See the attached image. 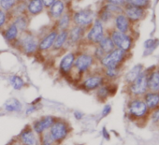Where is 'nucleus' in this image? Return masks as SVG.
Masks as SVG:
<instances>
[{
	"label": "nucleus",
	"instance_id": "16",
	"mask_svg": "<svg viewBox=\"0 0 159 145\" xmlns=\"http://www.w3.org/2000/svg\"><path fill=\"white\" fill-rule=\"evenodd\" d=\"M145 104L150 109H154L159 104V95L156 93H150L145 96Z\"/></svg>",
	"mask_w": 159,
	"mask_h": 145
},
{
	"label": "nucleus",
	"instance_id": "15",
	"mask_svg": "<svg viewBox=\"0 0 159 145\" xmlns=\"http://www.w3.org/2000/svg\"><path fill=\"white\" fill-rule=\"evenodd\" d=\"M125 12H126V15L132 20H139L143 15V11L139 7H135L132 5L126 8Z\"/></svg>",
	"mask_w": 159,
	"mask_h": 145
},
{
	"label": "nucleus",
	"instance_id": "44",
	"mask_svg": "<svg viewBox=\"0 0 159 145\" xmlns=\"http://www.w3.org/2000/svg\"><path fill=\"white\" fill-rule=\"evenodd\" d=\"M102 134H103V137L106 138V139H110V136H109V133L107 132V130H106V128L104 127L103 129H102Z\"/></svg>",
	"mask_w": 159,
	"mask_h": 145
},
{
	"label": "nucleus",
	"instance_id": "9",
	"mask_svg": "<svg viewBox=\"0 0 159 145\" xmlns=\"http://www.w3.org/2000/svg\"><path fill=\"white\" fill-rule=\"evenodd\" d=\"M3 110L8 113H20L23 111V104L19 99L11 97L4 103Z\"/></svg>",
	"mask_w": 159,
	"mask_h": 145
},
{
	"label": "nucleus",
	"instance_id": "35",
	"mask_svg": "<svg viewBox=\"0 0 159 145\" xmlns=\"http://www.w3.org/2000/svg\"><path fill=\"white\" fill-rule=\"evenodd\" d=\"M118 71H117V67H111V68H107V71H106V74L107 76L111 77V78H113L117 75Z\"/></svg>",
	"mask_w": 159,
	"mask_h": 145
},
{
	"label": "nucleus",
	"instance_id": "30",
	"mask_svg": "<svg viewBox=\"0 0 159 145\" xmlns=\"http://www.w3.org/2000/svg\"><path fill=\"white\" fill-rule=\"evenodd\" d=\"M15 4V0H0V6L5 10H10Z\"/></svg>",
	"mask_w": 159,
	"mask_h": 145
},
{
	"label": "nucleus",
	"instance_id": "5",
	"mask_svg": "<svg viewBox=\"0 0 159 145\" xmlns=\"http://www.w3.org/2000/svg\"><path fill=\"white\" fill-rule=\"evenodd\" d=\"M93 61L94 59L91 55L82 54L76 59V61H74V66L80 72L84 73V72L87 71L91 67Z\"/></svg>",
	"mask_w": 159,
	"mask_h": 145
},
{
	"label": "nucleus",
	"instance_id": "25",
	"mask_svg": "<svg viewBox=\"0 0 159 145\" xmlns=\"http://www.w3.org/2000/svg\"><path fill=\"white\" fill-rule=\"evenodd\" d=\"M64 11V4L61 1H55L51 8V13L53 17H60Z\"/></svg>",
	"mask_w": 159,
	"mask_h": 145
},
{
	"label": "nucleus",
	"instance_id": "17",
	"mask_svg": "<svg viewBox=\"0 0 159 145\" xmlns=\"http://www.w3.org/2000/svg\"><path fill=\"white\" fill-rule=\"evenodd\" d=\"M147 85L152 92L159 91V73L154 72L147 80Z\"/></svg>",
	"mask_w": 159,
	"mask_h": 145
},
{
	"label": "nucleus",
	"instance_id": "28",
	"mask_svg": "<svg viewBox=\"0 0 159 145\" xmlns=\"http://www.w3.org/2000/svg\"><path fill=\"white\" fill-rule=\"evenodd\" d=\"M17 35H18V28L15 26V25H11L10 28H9V29L7 30V32H6V38H7V39H9V40L14 39L17 37Z\"/></svg>",
	"mask_w": 159,
	"mask_h": 145
},
{
	"label": "nucleus",
	"instance_id": "34",
	"mask_svg": "<svg viewBox=\"0 0 159 145\" xmlns=\"http://www.w3.org/2000/svg\"><path fill=\"white\" fill-rule=\"evenodd\" d=\"M37 105H39V104H37ZM37 105H34V104L29 105V106L26 108V110H25V114H26V115H29V114H32V113H34L35 111H37L39 110V107H38Z\"/></svg>",
	"mask_w": 159,
	"mask_h": 145
},
{
	"label": "nucleus",
	"instance_id": "10",
	"mask_svg": "<svg viewBox=\"0 0 159 145\" xmlns=\"http://www.w3.org/2000/svg\"><path fill=\"white\" fill-rule=\"evenodd\" d=\"M103 84V78L101 76H91L83 83V88L85 91H94L99 88Z\"/></svg>",
	"mask_w": 159,
	"mask_h": 145
},
{
	"label": "nucleus",
	"instance_id": "1",
	"mask_svg": "<svg viewBox=\"0 0 159 145\" xmlns=\"http://www.w3.org/2000/svg\"><path fill=\"white\" fill-rule=\"evenodd\" d=\"M73 128L71 124L65 118L56 117L53 124L49 129L55 145H61L72 133Z\"/></svg>",
	"mask_w": 159,
	"mask_h": 145
},
{
	"label": "nucleus",
	"instance_id": "12",
	"mask_svg": "<svg viewBox=\"0 0 159 145\" xmlns=\"http://www.w3.org/2000/svg\"><path fill=\"white\" fill-rule=\"evenodd\" d=\"M88 39L95 43H99L103 39V27L100 22L97 21L88 35Z\"/></svg>",
	"mask_w": 159,
	"mask_h": 145
},
{
	"label": "nucleus",
	"instance_id": "19",
	"mask_svg": "<svg viewBox=\"0 0 159 145\" xmlns=\"http://www.w3.org/2000/svg\"><path fill=\"white\" fill-rule=\"evenodd\" d=\"M99 45H100V49L105 53H109L114 50V43H113L112 39L110 38H103L101 39V41L99 42Z\"/></svg>",
	"mask_w": 159,
	"mask_h": 145
},
{
	"label": "nucleus",
	"instance_id": "8",
	"mask_svg": "<svg viewBox=\"0 0 159 145\" xmlns=\"http://www.w3.org/2000/svg\"><path fill=\"white\" fill-rule=\"evenodd\" d=\"M147 88V78L144 73L140 75L133 82L131 85V92L135 95H141L146 91Z\"/></svg>",
	"mask_w": 159,
	"mask_h": 145
},
{
	"label": "nucleus",
	"instance_id": "39",
	"mask_svg": "<svg viewBox=\"0 0 159 145\" xmlns=\"http://www.w3.org/2000/svg\"><path fill=\"white\" fill-rule=\"evenodd\" d=\"M154 42H155V40H153V39H149V40H147V42H145V48L146 49H154V47H155V45H154Z\"/></svg>",
	"mask_w": 159,
	"mask_h": 145
},
{
	"label": "nucleus",
	"instance_id": "6",
	"mask_svg": "<svg viewBox=\"0 0 159 145\" xmlns=\"http://www.w3.org/2000/svg\"><path fill=\"white\" fill-rule=\"evenodd\" d=\"M112 41L114 45H116L119 49L123 51H126L130 48L131 40L129 37H127L125 33L122 32H114L112 34Z\"/></svg>",
	"mask_w": 159,
	"mask_h": 145
},
{
	"label": "nucleus",
	"instance_id": "40",
	"mask_svg": "<svg viewBox=\"0 0 159 145\" xmlns=\"http://www.w3.org/2000/svg\"><path fill=\"white\" fill-rule=\"evenodd\" d=\"M41 1H42L43 5H45L46 7H50L55 2V0H41Z\"/></svg>",
	"mask_w": 159,
	"mask_h": 145
},
{
	"label": "nucleus",
	"instance_id": "11",
	"mask_svg": "<svg viewBox=\"0 0 159 145\" xmlns=\"http://www.w3.org/2000/svg\"><path fill=\"white\" fill-rule=\"evenodd\" d=\"M93 20V12L92 11L85 10L79 11L74 15V22L81 25H87Z\"/></svg>",
	"mask_w": 159,
	"mask_h": 145
},
{
	"label": "nucleus",
	"instance_id": "27",
	"mask_svg": "<svg viewBox=\"0 0 159 145\" xmlns=\"http://www.w3.org/2000/svg\"><path fill=\"white\" fill-rule=\"evenodd\" d=\"M84 34V29L81 27V26H77L75 27L71 32H70V40L72 42H76L78 41L81 37L83 36Z\"/></svg>",
	"mask_w": 159,
	"mask_h": 145
},
{
	"label": "nucleus",
	"instance_id": "21",
	"mask_svg": "<svg viewBox=\"0 0 159 145\" xmlns=\"http://www.w3.org/2000/svg\"><path fill=\"white\" fill-rule=\"evenodd\" d=\"M55 38H56V33L55 32H52L51 33L49 36H47L40 43L39 45V48L41 50H48L49 48H51L55 40Z\"/></svg>",
	"mask_w": 159,
	"mask_h": 145
},
{
	"label": "nucleus",
	"instance_id": "7",
	"mask_svg": "<svg viewBox=\"0 0 159 145\" xmlns=\"http://www.w3.org/2000/svg\"><path fill=\"white\" fill-rule=\"evenodd\" d=\"M128 111L130 114H132L136 117H141L146 113L147 106L141 100H139V99L133 100L128 105Z\"/></svg>",
	"mask_w": 159,
	"mask_h": 145
},
{
	"label": "nucleus",
	"instance_id": "29",
	"mask_svg": "<svg viewBox=\"0 0 159 145\" xmlns=\"http://www.w3.org/2000/svg\"><path fill=\"white\" fill-rule=\"evenodd\" d=\"M109 96V90H108V88L107 87H105V86H100L99 87V89H98V99H105V98H107V97Z\"/></svg>",
	"mask_w": 159,
	"mask_h": 145
},
{
	"label": "nucleus",
	"instance_id": "38",
	"mask_svg": "<svg viewBox=\"0 0 159 145\" xmlns=\"http://www.w3.org/2000/svg\"><path fill=\"white\" fill-rule=\"evenodd\" d=\"M109 2L112 5H124L127 2V0H109Z\"/></svg>",
	"mask_w": 159,
	"mask_h": 145
},
{
	"label": "nucleus",
	"instance_id": "2",
	"mask_svg": "<svg viewBox=\"0 0 159 145\" xmlns=\"http://www.w3.org/2000/svg\"><path fill=\"white\" fill-rule=\"evenodd\" d=\"M16 138L22 145H40L39 136L33 130L31 125H26Z\"/></svg>",
	"mask_w": 159,
	"mask_h": 145
},
{
	"label": "nucleus",
	"instance_id": "24",
	"mask_svg": "<svg viewBox=\"0 0 159 145\" xmlns=\"http://www.w3.org/2000/svg\"><path fill=\"white\" fill-rule=\"evenodd\" d=\"M39 143H40V145H55L54 140H53V138H52V136H51L49 130L43 132L42 134H40V135L39 136Z\"/></svg>",
	"mask_w": 159,
	"mask_h": 145
},
{
	"label": "nucleus",
	"instance_id": "37",
	"mask_svg": "<svg viewBox=\"0 0 159 145\" xmlns=\"http://www.w3.org/2000/svg\"><path fill=\"white\" fill-rule=\"evenodd\" d=\"M73 115H74L75 119L78 120V121H81V120L84 117V113L82 112V111H75L73 112Z\"/></svg>",
	"mask_w": 159,
	"mask_h": 145
},
{
	"label": "nucleus",
	"instance_id": "18",
	"mask_svg": "<svg viewBox=\"0 0 159 145\" xmlns=\"http://www.w3.org/2000/svg\"><path fill=\"white\" fill-rule=\"evenodd\" d=\"M141 68H142L141 65H137V66H135L128 72V73L126 74V76H125L126 82H128V83H133V82L140 75V73H141Z\"/></svg>",
	"mask_w": 159,
	"mask_h": 145
},
{
	"label": "nucleus",
	"instance_id": "14",
	"mask_svg": "<svg viewBox=\"0 0 159 145\" xmlns=\"http://www.w3.org/2000/svg\"><path fill=\"white\" fill-rule=\"evenodd\" d=\"M22 44H23V48L24 50L25 51V52L27 53H32L34 52L36 50H37V41L31 37V36H27L25 38H24L23 41H22Z\"/></svg>",
	"mask_w": 159,
	"mask_h": 145
},
{
	"label": "nucleus",
	"instance_id": "41",
	"mask_svg": "<svg viewBox=\"0 0 159 145\" xmlns=\"http://www.w3.org/2000/svg\"><path fill=\"white\" fill-rule=\"evenodd\" d=\"M7 145H22V144L18 141V139H17L16 137H15V138H13Z\"/></svg>",
	"mask_w": 159,
	"mask_h": 145
},
{
	"label": "nucleus",
	"instance_id": "20",
	"mask_svg": "<svg viewBox=\"0 0 159 145\" xmlns=\"http://www.w3.org/2000/svg\"><path fill=\"white\" fill-rule=\"evenodd\" d=\"M43 9V3L41 0H31L28 5V11L32 14L39 13Z\"/></svg>",
	"mask_w": 159,
	"mask_h": 145
},
{
	"label": "nucleus",
	"instance_id": "13",
	"mask_svg": "<svg viewBox=\"0 0 159 145\" xmlns=\"http://www.w3.org/2000/svg\"><path fill=\"white\" fill-rule=\"evenodd\" d=\"M74 61H75V57H74L73 53L66 54L60 62V66H59L60 70L63 72V73H68L72 66L74 65Z\"/></svg>",
	"mask_w": 159,
	"mask_h": 145
},
{
	"label": "nucleus",
	"instance_id": "36",
	"mask_svg": "<svg viewBox=\"0 0 159 145\" xmlns=\"http://www.w3.org/2000/svg\"><path fill=\"white\" fill-rule=\"evenodd\" d=\"M111 111V106L110 104H107V105L104 106V108H103V110L101 111V116L102 117H106L107 115L110 114Z\"/></svg>",
	"mask_w": 159,
	"mask_h": 145
},
{
	"label": "nucleus",
	"instance_id": "31",
	"mask_svg": "<svg viewBox=\"0 0 159 145\" xmlns=\"http://www.w3.org/2000/svg\"><path fill=\"white\" fill-rule=\"evenodd\" d=\"M68 24H69V18H68V16L66 14V15H64V16L61 18L60 23H59V27H60L61 29H66V28L67 27Z\"/></svg>",
	"mask_w": 159,
	"mask_h": 145
},
{
	"label": "nucleus",
	"instance_id": "23",
	"mask_svg": "<svg viewBox=\"0 0 159 145\" xmlns=\"http://www.w3.org/2000/svg\"><path fill=\"white\" fill-rule=\"evenodd\" d=\"M116 26L120 32L125 33L128 29V22L127 19L124 15H119L116 18Z\"/></svg>",
	"mask_w": 159,
	"mask_h": 145
},
{
	"label": "nucleus",
	"instance_id": "42",
	"mask_svg": "<svg viewBox=\"0 0 159 145\" xmlns=\"http://www.w3.org/2000/svg\"><path fill=\"white\" fill-rule=\"evenodd\" d=\"M5 22V14L2 11H0V26H2Z\"/></svg>",
	"mask_w": 159,
	"mask_h": 145
},
{
	"label": "nucleus",
	"instance_id": "33",
	"mask_svg": "<svg viewBox=\"0 0 159 145\" xmlns=\"http://www.w3.org/2000/svg\"><path fill=\"white\" fill-rule=\"evenodd\" d=\"M15 26L17 28H20V29H25L26 27V22L24 18L20 17L17 19V21L15 22Z\"/></svg>",
	"mask_w": 159,
	"mask_h": 145
},
{
	"label": "nucleus",
	"instance_id": "32",
	"mask_svg": "<svg viewBox=\"0 0 159 145\" xmlns=\"http://www.w3.org/2000/svg\"><path fill=\"white\" fill-rule=\"evenodd\" d=\"M127 1L132 5V6H135V7H142V6H145L147 4V0H127Z\"/></svg>",
	"mask_w": 159,
	"mask_h": 145
},
{
	"label": "nucleus",
	"instance_id": "3",
	"mask_svg": "<svg viewBox=\"0 0 159 145\" xmlns=\"http://www.w3.org/2000/svg\"><path fill=\"white\" fill-rule=\"evenodd\" d=\"M55 118H56V116H52V115L42 116L39 119L33 121V123L31 124V126H32L33 130L35 131V133L38 136H39L43 132L48 131L50 129V127L53 124Z\"/></svg>",
	"mask_w": 159,
	"mask_h": 145
},
{
	"label": "nucleus",
	"instance_id": "26",
	"mask_svg": "<svg viewBox=\"0 0 159 145\" xmlns=\"http://www.w3.org/2000/svg\"><path fill=\"white\" fill-rule=\"evenodd\" d=\"M66 38H67V33L66 31H63L61 34H59L58 36H56L55 40L53 42L54 49H60L64 45V43L66 42Z\"/></svg>",
	"mask_w": 159,
	"mask_h": 145
},
{
	"label": "nucleus",
	"instance_id": "4",
	"mask_svg": "<svg viewBox=\"0 0 159 145\" xmlns=\"http://www.w3.org/2000/svg\"><path fill=\"white\" fill-rule=\"evenodd\" d=\"M124 56H125V51L121 49H116L109 52L107 55H105L101 59V63L107 68L117 67V66L122 61Z\"/></svg>",
	"mask_w": 159,
	"mask_h": 145
},
{
	"label": "nucleus",
	"instance_id": "43",
	"mask_svg": "<svg viewBox=\"0 0 159 145\" xmlns=\"http://www.w3.org/2000/svg\"><path fill=\"white\" fill-rule=\"evenodd\" d=\"M152 119H153V121H154V122H156V121H158V120H159V110H157V111L153 113V115H152Z\"/></svg>",
	"mask_w": 159,
	"mask_h": 145
},
{
	"label": "nucleus",
	"instance_id": "22",
	"mask_svg": "<svg viewBox=\"0 0 159 145\" xmlns=\"http://www.w3.org/2000/svg\"><path fill=\"white\" fill-rule=\"evenodd\" d=\"M9 81H10V84L13 87V89L15 90H21L24 86H25V82L24 80L18 76V75H11L10 78H9Z\"/></svg>",
	"mask_w": 159,
	"mask_h": 145
}]
</instances>
